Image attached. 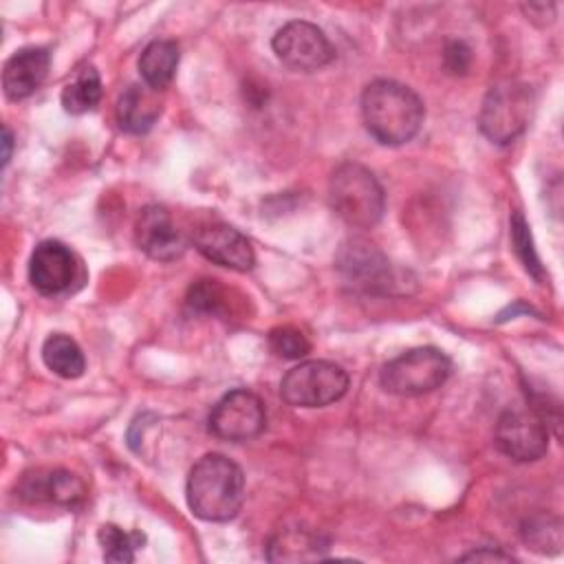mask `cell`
Masks as SVG:
<instances>
[{
  "label": "cell",
  "mask_w": 564,
  "mask_h": 564,
  "mask_svg": "<svg viewBox=\"0 0 564 564\" xmlns=\"http://www.w3.org/2000/svg\"><path fill=\"white\" fill-rule=\"evenodd\" d=\"M269 348L282 359H302L311 352V341L295 326H275L269 333Z\"/></svg>",
  "instance_id": "25"
},
{
  "label": "cell",
  "mask_w": 564,
  "mask_h": 564,
  "mask_svg": "<svg viewBox=\"0 0 564 564\" xmlns=\"http://www.w3.org/2000/svg\"><path fill=\"white\" fill-rule=\"evenodd\" d=\"M194 247L200 256L231 271H249L256 264V253L247 236L225 223H205L194 231Z\"/></svg>",
  "instance_id": "12"
},
{
  "label": "cell",
  "mask_w": 564,
  "mask_h": 564,
  "mask_svg": "<svg viewBox=\"0 0 564 564\" xmlns=\"http://www.w3.org/2000/svg\"><path fill=\"white\" fill-rule=\"evenodd\" d=\"M423 117L421 97L394 79H375L361 93L364 126L383 145H401L414 139Z\"/></svg>",
  "instance_id": "1"
},
{
  "label": "cell",
  "mask_w": 564,
  "mask_h": 564,
  "mask_svg": "<svg viewBox=\"0 0 564 564\" xmlns=\"http://www.w3.org/2000/svg\"><path fill=\"white\" fill-rule=\"evenodd\" d=\"M134 240L139 249L159 262H172L185 253V240L161 205H148L139 212L134 223Z\"/></svg>",
  "instance_id": "13"
},
{
  "label": "cell",
  "mask_w": 564,
  "mask_h": 564,
  "mask_svg": "<svg viewBox=\"0 0 564 564\" xmlns=\"http://www.w3.org/2000/svg\"><path fill=\"white\" fill-rule=\"evenodd\" d=\"M267 423V412L258 394L249 390L227 392L209 414V432L223 441L242 443L256 438Z\"/></svg>",
  "instance_id": "9"
},
{
  "label": "cell",
  "mask_w": 564,
  "mask_h": 564,
  "mask_svg": "<svg viewBox=\"0 0 564 564\" xmlns=\"http://www.w3.org/2000/svg\"><path fill=\"white\" fill-rule=\"evenodd\" d=\"M2 148H4V152H2V165H7L9 159H11V150H13V134H11V130H9L7 126L2 128Z\"/></svg>",
  "instance_id": "28"
},
{
  "label": "cell",
  "mask_w": 564,
  "mask_h": 564,
  "mask_svg": "<svg viewBox=\"0 0 564 564\" xmlns=\"http://www.w3.org/2000/svg\"><path fill=\"white\" fill-rule=\"evenodd\" d=\"M443 62H445V68H447L452 75H465L467 68H469V62H471V51H469V46H467L465 42L452 40V42H447V46H445Z\"/></svg>",
  "instance_id": "26"
},
{
  "label": "cell",
  "mask_w": 564,
  "mask_h": 564,
  "mask_svg": "<svg viewBox=\"0 0 564 564\" xmlns=\"http://www.w3.org/2000/svg\"><path fill=\"white\" fill-rule=\"evenodd\" d=\"M161 115L159 90L145 84H130L117 101V121L130 134L148 132Z\"/></svg>",
  "instance_id": "17"
},
{
  "label": "cell",
  "mask_w": 564,
  "mask_h": 564,
  "mask_svg": "<svg viewBox=\"0 0 564 564\" xmlns=\"http://www.w3.org/2000/svg\"><path fill=\"white\" fill-rule=\"evenodd\" d=\"M522 540L538 553H557L562 546L560 520L551 516H533L522 524Z\"/></svg>",
  "instance_id": "23"
},
{
  "label": "cell",
  "mask_w": 564,
  "mask_h": 564,
  "mask_svg": "<svg viewBox=\"0 0 564 564\" xmlns=\"http://www.w3.org/2000/svg\"><path fill=\"white\" fill-rule=\"evenodd\" d=\"M42 359L48 370L64 379H77L86 370V359L79 344L64 333H53L46 337L42 346Z\"/></svg>",
  "instance_id": "19"
},
{
  "label": "cell",
  "mask_w": 564,
  "mask_h": 564,
  "mask_svg": "<svg viewBox=\"0 0 564 564\" xmlns=\"http://www.w3.org/2000/svg\"><path fill=\"white\" fill-rule=\"evenodd\" d=\"M278 59L293 70H317L333 62L335 48L324 31L304 20H291L280 26L271 40Z\"/></svg>",
  "instance_id": "8"
},
{
  "label": "cell",
  "mask_w": 564,
  "mask_h": 564,
  "mask_svg": "<svg viewBox=\"0 0 564 564\" xmlns=\"http://www.w3.org/2000/svg\"><path fill=\"white\" fill-rule=\"evenodd\" d=\"M498 449L518 463H533L549 449V423L542 412L527 408H509L496 423Z\"/></svg>",
  "instance_id": "7"
},
{
  "label": "cell",
  "mask_w": 564,
  "mask_h": 564,
  "mask_svg": "<svg viewBox=\"0 0 564 564\" xmlns=\"http://www.w3.org/2000/svg\"><path fill=\"white\" fill-rule=\"evenodd\" d=\"M178 66V44L174 40H154L150 42L139 57V73L143 84L163 90L176 73Z\"/></svg>",
  "instance_id": "18"
},
{
  "label": "cell",
  "mask_w": 564,
  "mask_h": 564,
  "mask_svg": "<svg viewBox=\"0 0 564 564\" xmlns=\"http://www.w3.org/2000/svg\"><path fill=\"white\" fill-rule=\"evenodd\" d=\"M185 496L196 518L227 522L245 502L242 469L223 454H205L189 469Z\"/></svg>",
  "instance_id": "2"
},
{
  "label": "cell",
  "mask_w": 564,
  "mask_h": 564,
  "mask_svg": "<svg viewBox=\"0 0 564 564\" xmlns=\"http://www.w3.org/2000/svg\"><path fill=\"white\" fill-rule=\"evenodd\" d=\"M452 372L449 357L434 348L421 346L390 359L381 370V386L397 397H419L441 388Z\"/></svg>",
  "instance_id": "5"
},
{
  "label": "cell",
  "mask_w": 564,
  "mask_h": 564,
  "mask_svg": "<svg viewBox=\"0 0 564 564\" xmlns=\"http://www.w3.org/2000/svg\"><path fill=\"white\" fill-rule=\"evenodd\" d=\"M229 289L223 286L218 280H198L189 286L187 291V306L194 313H205V315H216V317H225L227 313H234V304L229 297Z\"/></svg>",
  "instance_id": "21"
},
{
  "label": "cell",
  "mask_w": 564,
  "mask_h": 564,
  "mask_svg": "<svg viewBox=\"0 0 564 564\" xmlns=\"http://www.w3.org/2000/svg\"><path fill=\"white\" fill-rule=\"evenodd\" d=\"M77 256L59 240H42L29 260V280L44 295L66 293L77 280Z\"/></svg>",
  "instance_id": "11"
},
{
  "label": "cell",
  "mask_w": 564,
  "mask_h": 564,
  "mask_svg": "<svg viewBox=\"0 0 564 564\" xmlns=\"http://www.w3.org/2000/svg\"><path fill=\"white\" fill-rule=\"evenodd\" d=\"M348 372L326 359H311L293 366L280 383V394L295 408H322L339 401L348 390Z\"/></svg>",
  "instance_id": "6"
},
{
  "label": "cell",
  "mask_w": 564,
  "mask_h": 564,
  "mask_svg": "<svg viewBox=\"0 0 564 564\" xmlns=\"http://www.w3.org/2000/svg\"><path fill=\"white\" fill-rule=\"evenodd\" d=\"M511 242H513V251L520 258L527 273H531L535 280H540L542 278V264H540V258L535 253L529 225H527V220L520 212H513V216H511Z\"/></svg>",
  "instance_id": "24"
},
{
  "label": "cell",
  "mask_w": 564,
  "mask_h": 564,
  "mask_svg": "<svg viewBox=\"0 0 564 564\" xmlns=\"http://www.w3.org/2000/svg\"><path fill=\"white\" fill-rule=\"evenodd\" d=\"M339 273L348 284L361 291H388L392 284V267L388 258L368 240L350 238L341 245L337 260Z\"/></svg>",
  "instance_id": "10"
},
{
  "label": "cell",
  "mask_w": 564,
  "mask_h": 564,
  "mask_svg": "<svg viewBox=\"0 0 564 564\" xmlns=\"http://www.w3.org/2000/svg\"><path fill=\"white\" fill-rule=\"evenodd\" d=\"M463 562H511L513 555L511 553H505L500 549H491V546H482V549H476V551H469L465 555H460Z\"/></svg>",
  "instance_id": "27"
},
{
  "label": "cell",
  "mask_w": 564,
  "mask_h": 564,
  "mask_svg": "<svg viewBox=\"0 0 564 564\" xmlns=\"http://www.w3.org/2000/svg\"><path fill=\"white\" fill-rule=\"evenodd\" d=\"M20 498L29 502H53L73 507L84 500L86 487L82 478L66 469H35L22 476L18 485Z\"/></svg>",
  "instance_id": "14"
},
{
  "label": "cell",
  "mask_w": 564,
  "mask_h": 564,
  "mask_svg": "<svg viewBox=\"0 0 564 564\" xmlns=\"http://www.w3.org/2000/svg\"><path fill=\"white\" fill-rule=\"evenodd\" d=\"M97 540L104 553L106 562L115 564H128L134 560L137 546H141L143 535L141 533H126L117 524H101L97 531Z\"/></svg>",
  "instance_id": "22"
},
{
  "label": "cell",
  "mask_w": 564,
  "mask_h": 564,
  "mask_svg": "<svg viewBox=\"0 0 564 564\" xmlns=\"http://www.w3.org/2000/svg\"><path fill=\"white\" fill-rule=\"evenodd\" d=\"M533 90L520 82H502L489 88L480 108V130L494 143L516 141L529 126L533 115Z\"/></svg>",
  "instance_id": "4"
},
{
  "label": "cell",
  "mask_w": 564,
  "mask_h": 564,
  "mask_svg": "<svg viewBox=\"0 0 564 564\" xmlns=\"http://www.w3.org/2000/svg\"><path fill=\"white\" fill-rule=\"evenodd\" d=\"M51 66V55L42 46H26L15 51L2 70L4 95L13 101L29 97L40 88Z\"/></svg>",
  "instance_id": "15"
},
{
  "label": "cell",
  "mask_w": 564,
  "mask_h": 564,
  "mask_svg": "<svg viewBox=\"0 0 564 564\" xmlns=\"http://www.w3.org/2000/svg\"><path fill=\"white\" fill-rule=\"evenodd\" d=\"M333 212L355 229H370L383 216V189L375 174L359 163H341L328 181Z\"/></svg>",
  "instance_id": "3"
},
{
  "label": "cell",
  "mask_w": 564,
  "mask_h": 564,
  "mask_svg": "<svg viewBox=\"0 0 564 564\" xmlns=\"http://www.w3.org/2000/svg\"><path fill=\"white\" fill-rule=\"evenodd\" d=\"M328 551V540L302 524L282 527L278 529L269 544H267V560L269 562H311V560H324Z\"/></svg>",
  "instance_id": "16"
},
{
  "label": "cell",
  "mask_w": 564,
  "mask_h": 564,
  "mask_svg": "<svg viewBox=\"0 0 564 564\" xmlns=\"http://www.w3.org/2000/svg\"><path fill=\"white\" fill-rule=\"evenodd\" d=\"M101 99V77L93 66L82 68L73 82L62 90V106L70 115H84L95 110Z\"/></svg>",
  "instance_id": "20"
}]
</instances>
